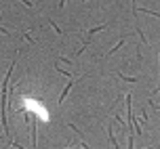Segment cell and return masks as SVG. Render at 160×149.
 Masks as SVG:
<instances>
[{"mask_svg":"<svg viewBox=\"0 0 160 149\" xmlns=\"http://www.w3.org/2000/svg\"><path fill=\"white\" fill-rule=\"evenodd\" d=\"M23 103H25V109L28 111H32L34 116H38L40 120H44V122H48V111L40 105L36 99H23Z\"/></svg>","mask_w":160,"mask_h":149,"instance_id":"1","label":"cell"}]
</instances>
